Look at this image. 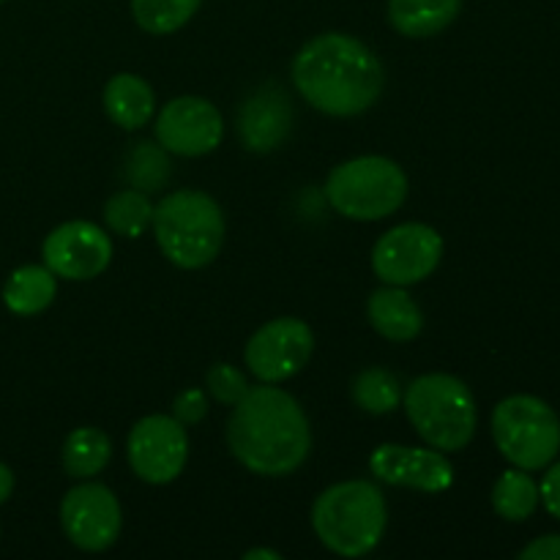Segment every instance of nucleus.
Instances as JSON below:
<instances>
[{"mask_svg":"<svg viewBox=\"0 0 560 560\" xmlns=\"http://www.w3.org/2000/svg\"><path fill=\"white\" fill-rule=\"evenodd\" d=\"M153 235L173 266L195 271L217 260L224 241V213L211 195L180 189L153 208Z\"/></svg>","mask_w":560,"mask_h":560,"instance_id":"20e7f679","label":"nucleus"},{"mask_svg":"<svg viewBox=\"0 0 560 560\" xmlns=\"http://www.w3.org/2000/svg\"><path fill=\"white\" fill-rule=\"evenodd\" d=\"M492 506L509 523H523L539 506V485L528 476V470H506L492 487Z\"/></svg>","mask_w":560,"mask_h":560,"instance_id":"412c9836","label":"nucleus"},{"mask_svg":"<svg viewBox=\"0 0 560 560\" xmlns=\"http://www.w3.org/2000/svg\"><path fill=\"white\" fill-rule=\"evenodd\" d=\"M228 446L257 476H290L312 448L306 413L273 383L249 388L228 419Z\"/></svg>","mask_w":560,"mask_h":560,"instance_id":"f03ea898","label":"nucleus"},{"mask_svg":"<svg viewBox=\"0 0 560 560\" xmlns=\"http://www.w3.org/2000/svg\"><path fill=\"white\" fill-rule=\"evenodd\" d=\"M60 525L74 547L85 552H104L118 541L124 512L109 487L91 481L66 492L60 503Z\"/></svg>","mask_w":560,"mask_h":560,"instance_id":"9b49d317","label":"nucleus"},{"mask_svg":"<svg viewBox=\"0 0 560 560\" xmlns=\"http://www.w3.org/2000/svg\"><path fill=\"white\" fill-rule=\"evenodd\" d=\"M129 465L148 485H170L189 459V435L175 416L153 413L135 424L126 441Z\"/></svg>","mask_w":560,"mask_h":560,"instance_id":"1a4fd4ad","label":"nucleus"},{"mask_svg":"<svg viewBox=\"0 0 560 560\" xmlns=\"http://www.w3.org/2000/svg\"><path fill=\"white\" fill-rule=\"evenodd\" d=\"M539 498L541 503H545L547 512L560 520V463L552 465V468L545 474V479H541Z\"/></svg>","mask_w":560,"mask_h":560,"instance_id":"cd10ccee","label":"nucleus"},{"mask_svg":"<svg viewBox=\"0 0 560 560\" xmlns=\"http://www.w3.org/2000/svg\"><path fill=\"white\" fill-rule=\"evenodd\" d=\"M523 560H560V536H541V539L530 541L523 552Z\"/></svg>","mask_w":560,"mask_h":560,"instance_id":"c85d7f7f","label":"nucleus"},{"mask_svg":"<svg viewBox=\"0 0 560 560\" xmlns=\"http://www.w3.org/2000/svg\"><path fill=\"white\" fill-rule=\"evenodd\" d=\"M224 120L211 102L200 96H178L164 104L156 118V140L178 156H206L222 142Z\"/></svg>","mask_w":560,"mask_h":560,"instance_id":"ddd939ff","label":"nucleus"},{"mask_svg":"<svg viewBox=\"0 0 560 560\" xmlns=\"http://www.w3.org/2000/svg\"><path fill=\"white\" fill-rule=\"evenodd\" d=\"M58 293V277L47 266H22L9 277L3 288V304L20 317L47 310Z\"/></svg>","mask_w":560,"mask_h":560,"instance_id":"6ab92c4d","label":"nucleus"},{"mask_svg":"<svg viewBox=\"0 0 560 560\" xmlns=\"http://www.w3.org/2000/svg\"><path fill=\"white\" fill-rule=\"evenodd\" d=\"M370 470L375 479L410 490L446 492L454 485V468L438 448H410L399 443H383L372 452Z\"/></svg>","mask_w":560,"mask_h":560,"instance_id":"4468645a","label":"nucleus"},{"mask_svg":"<svg viewBox=\"0 0 560 560\" xmlns=\"http://www.w3.org/2000/svg\"><path fill=\"white\" fill-rule=\"evenodd\" d=\"M331 208L355 222H377L399 211L408 197V175L386 156H359L337 164L326 180Z\"/></svg>","mask_w":560,"mask_h":560,"instance_id":"423d86ee","label":"nucleus"},{"mask_svg":"<svg viewBox=\"0 0 560 560\" xmlns=\"http://www.w3.org/2000/svg\"><path fill=\"white\" fill-rule=\"evenodd\" d=\"M153 219V206L148 200L145 191L140 189H120L104 202V222L113 233L129 235V238H137V235L145 233V228Z\"/></svg>","mask_w":560,"mask_h":560,"instance_id":"b1692460","label":"nucleus"},{"mask_svg":"<svg viewBox=\"0 0 560 560\" xmlns=\"http://www.w3.org/2000/svg\"><path fill=\"white\" fill-rule=\"evenodd\" d=\"M208 413V399L200 388H189V392L180 394L173 402V416L180 424H197V421L206 419Z\"/></svg>","mask_w":560,"mask_h":560,"instance_id":"bb28decb","label":"nucleus"},{"mask_svg":"<svg viewBox=\"0 0 560 560\" xmlns=\"http://www.w3.org/2000/svg\"><path fill=\"white\" fill-rule=\"evenodd\" d=\"M126 178H129L131 189H140L145 195L159 191L170 180L173 164H170L167 153L162 145L153 142H137L129 153H126Z\"/></svg>","mask_w":560,"mask_h":560,"instance_id":"393cba45","label":"nucleus"},{"mask_svg":"<svg viewBox=\"0 0 560 560\" xmlns=\"http://www.w3.org/2000/svg\"><path fill=\"white\" fill-rule=\"evenodd\" d=\"M498 452L523 470H541L560 452V419L539 397L514 394L492 413Z\"/></svg>","mask_w":560,"mask_h":560,"instance_id":"0eeeda50","label":"nucleus"},{"mask_svg":"<svg viewBox=\"0 0 560 560\" xmlns=\"http://www.w3.org/2000/svg\"><path fill=\"white\" fill-rule=\"evenodd\" d=\"M206 386H208V392L213 394V399H217V402L230 405V408H233L235 402H241V399H244V394L249 392V383H246V377L230 364L211 366L206 375Z\"/></svg>","mask_w":560,"mask_h":560,"instance_id":"a878e982","label":"nucleus"},{"mask_svg":"<svg viewBox=\"0 0 560 560\" xmlns=\"http://www.w3.org/2000/svg\"><path fill=\"white\" fill-rule=\"evenodd\" d=\"M0 3H3V0H0Z\"/></svg>","mask_w":560,"mask_h":560,"instance_id":"2f4dec72","label":"nucleus"},{"mask_svg":"<svg viewBox=\"0 0 560 560\" xmlns=\"http://www.w3.org/2000/svg\"><path fill=\"white\" fill-rule=\"evenodd\" d=\"M443 260V238L435 228L421 222L399 224L377 238L372 268L377 279L397 288L424 282Z\"/></svg>","mask_w":560,"mask_h":560,"instance_id":"6e6552de","label":"nucleus"},{"mask_svg":"<svg viewBox=\"0 0 560 560\" xmlns=\"http://www.w3.org/2000/svg\"><path fill=\"white\" fill-rule=\"evenodd\" d=\"M202 0H131L137 25L151 36H170L180 31L200 11Z\"/></svg>","mask_w":560,"mask_h":560,"instance_id":"5701e85b","label":"nucleus"},{"mask_svg":"<svg viewBox=\"0 0 560 560\" xmlns=\"http://www.w3.org/2000/svg\"><path fill=\"white\" fill-rule=\"evenodd\" d=\"M257 558H266V560H282L277 550H249L244 556V560H257Z\"/></svg>","mask_w":560,"mask_h":560,"instance_id":"7c9ffc66","label":"nucleus"},{"mask_svg":"<svg viewBox=\"0 0 560 560\" xmlns=\"http://www.w3.org/2000/svg\"><path fill=\"white\" fill-rule=\"evenodd\" d=\"M14 492V474L5 463H0V503H5Z\"/></svg>","mask_w":560,"mask_h":560,"instance_id":"c756f323","label":"nucleus"},{"mask_svg":"<svg viewBox=\"0 0 560 560\" xmlns=\"http://www.w3.org/2000/svg\"><path fill=\"white\" fill-rule=\"evenodd\" d=\"M463 0H388V22L408 38H430L457 20Z\"/></svg>","mask_w":560,"mask_h":560,"instance_id":"a211bd4d","label":"nucleus"},{"mask_svg":"<svg viewBox=\"0 0 560 560\" xmlns=\"http://www.w3.org/2000/svg\"><path fill=\"white\" fill-rule=\"evenodd\" d=\"M104 113L109 115L115 126L126 131L142 129L148 120L153 118V98L151 85L137 74H115L113 80L104 85Z\"/></svg>","mask_w":560,"mask_h":560,"instance_id":"f3484780","label":"nucleus"},{"mask_svg":"<svg viewBox=\"0 0 560 560\" xmlns=\"http://www.w3.org/2000/svg\"><path fill=\"white\" fill-rule=\"evenodd\" d=\"M410 424L438 452H459L476 435V399L459 377L446 372L416 377L402 394Z\"/></svg>","mask_w":560,"mask_h":560,"instance_id":"39448f33","label":"nucleus"},{"mask_svg":"<svg viewBox=\"0 0 560 560\" xmlns=\"http://www.w3.org/2000/svg\"><path fill=\"white\" fill-rule=\"evenodd\" d=\"M44 266L69 282H88L107 271L113 260V241L98 224L74 219L63 222L44 238Z\"/></svg>","mask_w":560,"mask_h":560,"instance_id":"f8f14e48","label":"nucleus"},{"mask_svg":"<svg viewBox=\"0 0 560 560\" xmlns=\"http://www.w3.org/2000/svg\"><path fill=\"white\" fill-rule=\"evenodd\" d=\"M315 334L299 317H277L257 328L246 342V366L262 383H282L299 375L312 359Z\"/></svg>","mask_w":560,"mask_h":560,"instance_id":"9d476101","label":"nucleus"},{"mask_svg":"<svg viewBox=\"0 0 560 560\" xmlns=\"http://www.w3.org/2000/svg\"><path fill=\"white\" fill-rule=\"evenodd\" d=\"M113 457V443L96 427H80V430L69 432L63 441V470L74 479H91V476L102 474L104 465Z\"/></svg>","mask_w":560,"mask_h":560,"instance_id":"aec40b11","label":"nucleus"},{"mask_svg":"<svg viewBox=\"0 0 560 560\" xmlns=\"http://www.w3.org/2000/svg\"><path fill=\"white\" fill-rule=\"evenodd\" d=\"M366 317L381 337L392 342H410L424 328V315L419 304L397 284L375 290L366 301Z\"/></svg>","mask_w":560,"mask_h":560,"instance_id":"dca6fc26","label":"nucleus"},{"mask_svg":"<svg viewBox=\"0 0 560 560\" xmlns=\"http://www.w3.org/2000/svg\"><path fill=\"white\" fill-rule=\"evenodd\" d=\"M293 126V107L282 88L262 85L244 102L238 115V135L249 151L268 153L282 145Z\"/></svg>","mask_w":560,"mask_h":560,"instance_id":"2eb2a0df","label":"nucleus"},{"mask_svg":"<svg viewBox=\"0 0 560 560\" xmlns=\"http://www.w3.org/2000/svg\"><path fill=\"white\" fill-rule=\"evenodd\" d=\"M353 402L359 405L364 413L386 416L399 408L402 402V383L397 375L381 366H370V370L359 372L353 381Z\"/></svg>","mask_w":560,"mask_h":560,"instance_id":"4be33fe9","label":"nucleus"},{"mask_svg":"<svg viewBox=\"0 0 560 560\" xmlns=\"http://www.w3.org/2000/svg\"><path fill=\"white\" fill-rule=\"evenodd\" d=\"M386 498L372 481L350 479L320 492L312 506V528L323 547L342 558H361L386 534Z\"/></svg>","mask_w":560,"mask_h":560,"instance_id":"7ed1b4c3","label":"nucleus"},{"mask_svg":"<svg viewBox=\"0 0 560 560\" xmlns=\"http://www.w3.org/2000/svg\"><path fill=\"white\" fill-rule=\"evenodd\" d=\"M293 82L315 109L331 118H353L381 98L386 71L364 42L345 33H323L299 49Z\"/></svg>","mask_w":560,"mask_h":560,"instance_id":"f257e3e1","label":"nucleus"}]
</instances>
